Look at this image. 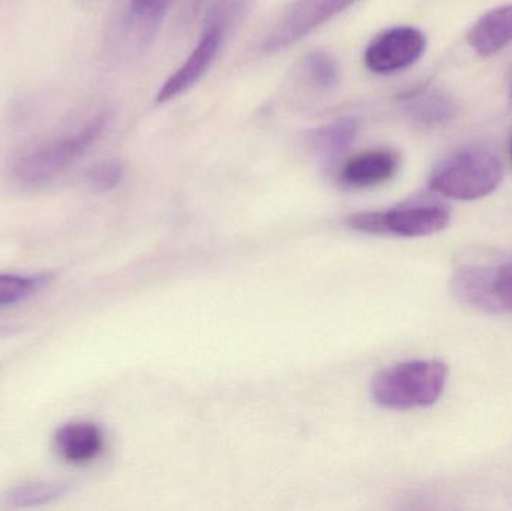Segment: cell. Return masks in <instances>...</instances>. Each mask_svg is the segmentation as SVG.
Masks as SVG:
<instances>
[{"label": "cell", "instance_id": "6da1fadb", "mask_svg": "<svg viewBox=\"0 0 512 511\" xmlns=\"http://www.w3.org/2000/svg\"><path fill=\"white\" fill-rule=\"evenodd\" d=\"M448 381V366L439 360H411L378 372L372 380L373 401L388 410L432 407Z\"/></svg>", "mask_w": 512, "mask_h": 511}, {"label": "cell", "instance_id": "7a4b0ae2", "mask_svg": "<svg viewBox=\"0 0 512 511\" xmlns=\"http://www.w3.org/2000/svg\"><path fill=\"white\" fill-rule=\"evenodd\" d=\"M502 177L504 168L495 153L468 147L439 162L430 176L429 186L442 197L472 201L496 191Z\"/></svg>", "mask_w": 512, "mask_h": 511}, {"label": "cell", "instance_id": "3957f363", "mask_svg": "<svg viewBox=\"0 0 512 511\" xmlns=\"http://www.w3.org/2000/svg\"><path fill=\"white\" fill-rule=\"evenodd\" d=\"M107 114L93 117L77 135H66L36 147L18 158L12 167L15 179L26 186H42L68 170L101 137Z\"/></svg>", "mask_w": 512, "mask_h": 511}, {"label": "cell", "instance_id": "277c9868", "mask_svg": "<svg viewBox=\"0 0 512 511\" xmlns=\"http://www.w3.org/2000/svg\"><path fill=\"white\" fill-rule=\"evenodd\" d=\"M450 221L448 207L439 203H414L385 212L357 213L349 216L346 224L361 233L424 237L444 230Z\"/></svg>", "mask_w": 512, "mask_h": 511}, {"label": "cell", "instance_id": "5b68a950", "mask_svg": "<svg viewBox=\"0 0 512 511\" xmlns=\"http://www.w3.org/2000/svg\"><path fill=\"white\" fill-rule=\"evenodd\" d=\"M426 36L411 26H397L376 36L364 53L369 71L387 75L414 65L426 51Z\"/></svg>", "mask_w": 512, "mask_h": 511}, {"label": "cell", "instance_id": "8992f818", "mask_svg": "<svg viewBox=\"0 0 512 511\" xmlns=\"http://www.w3.org/2000/svg\"><path fill=\"white\" fill-rule=\"evenodd\" d=\"M355 2L358 0H297L267 36L265 50L273 53L295 44Z\"/></svg>", "mask_w": 512, "mask_h": 511}, {"label": "cell", "instance_id": "52a82bcc", "mask_svg": "<svg viewBox=\"0 0 512 511\" xmlns=\"http://www.w3.org/2000/svg\"><path fill=\"white\" fill-rule=\"evenodd\" d=\"M225 38L227 35L218 27L204 24L203 36H201L197 47L192 50L185 63L165 81L164 86L159 90L158 96H156L158 104H164V102L177 98L198 83L215 62Z\"/></svg>", "mask_w": 512, "mask_h": 511}, {"label": "cell", "instance_id": "ba28073f", "mask_svg": "<svg viewBox=\"0 0 512 511\" xmlns=\"http://www.w3.org/2000/svg\"><path fill=\"white\" fill-rule=\"evenodd\" d=\"M399 165V155L393 150H369L354 156L343 165L340 180L349 188H373L393 179Z\"/></svg>", "mask_w": 512, "mask_h": 511}, {"label": "cell", "instance_id": "9c48e42d", "mask_svg": "<svg viewBox=\"0 0 512 511\" xmlns=\"http://www.w3.org/2000/svg\"><path fill=\"white\" fill-rule=\"evenodd\" d=\"M451 290L463 305L489 314H502L495 293V269L492 267H460L451 279Z\"/></svg>", "mask_w": 512, "mask_h": 511}, {"label": "cell", "instance_id": "30bf717a", "mask_svg": "<svg viewBox=\"0 0 512 511\" xmlns=\"http://www.w3.org/2000/svg\"><path fill=\"white\" fill-rule=\"evenodd\" d=\"M54 446L69 465H87L98 459L104 450V434L95 423H68L54 435Z\"/></svg>", "mask_w": 512, "mask_h": 511}, {"label": "cell", "instance_id": "8fae6325", "mask_svg": "<svg viewBox=\"0 0 512 511\" xmlns=\"http://www.w3.org/2000/svg\"><path fill=\"white\" fill-rule=\"evenodd\" d=\"M403 113L414 123L436 126L448 123L456 117L457 105L444 90L423 86L400 98Z\"/></svg>", "mask_w": 512, "mask_h": 511}, {"label": "cell", "instance_id": "7c38bea8", "mask_svg": "<svg viewBox=\"0 0 512 511\" xmlns=\"http://www.w3.org/2000/svg\"><path fill=\"white\" fill-rule=\"evenodd\" d=\"M512 42V3L493 9L468 33V44L483 57L495 56Z\"/></svg>", "mask_w": 512, "mask_h": 511}, {"label": "cell", "instance_id": "4fadbf2b", "mask_svg": "<svg viewBox=\"0 0 512 511\" xmlns=\"http://www.w3.org/2000/svg\"><path fill=\"white\" fill-rule=\"evenodd\" d=\"M360 129V122L354 117H343V119L334 120L330 125L322 126L310 132V146L324 156V158L334 159L345 153L354 143Z\"/></svg>", "mask_w": 512, "mask_h": 511}, {"label": "cell", "instance_id": "5bb4252c", "mask_svg": "<svg viewBox=\"0 0 512 511\" xmlns=\"http://www.w3.org/2000/svg\"><path fill=\"white\" fill-rule=\"evenodd\" d=\"M71 491V485L59 480H38L14 486L3 495V504L12 509H29V507L44 506L66 497Z\"/></svg>", "mask_w": 512, "mask_h": 511}, {"label": "cell", "instance_id": "9a60e30c", "mask_svg": "<svg viewBox=\"0 0 512 511\" xmlns=\"http://www.w3.org/2000/svg\"><path fill=\"white\" fill-rule=\"evenodd\" d=\"M303 71L313 86L331 90L339 84L340 69L336 60L324 51H310L303 60Z\"/></svg>", "mask_w": 512, "mask_h": 511}, {"label": "cell", "instance_id": "2e32d148", "mask_svg": "<svg viewBox=\"0 0 512 511\" xmlns=\"http://www.w3.org/2000/svg\"><path fill=\"white\" fill-rule=\"evenodd\" d=\"M248 9L249 0H216L207 12L206 26L218 27L228 36L248 14Z\"/></svg>", "mask_w": 512, "mask_h": 511}, {"label": "cell", "instance_id": "e0dca14e", "mask_svg": "<svg viewBox=\"0 0 512 511\" xmlns=\"http://www.w3.org/2000/svg\"><path fill=\"white\" fill-rule=\"evenodd\" d=\"M38 278H26L20 275H0V308L17 305L32 296L41 287Z\"/></svg>", "mask_w": 512, "mask_h": 511}, {"label": "cell", "instance_id": "ac0fdd59", "mask_svg": "<svg viewBox=\"0 0 512 511\" xmlns=\"http://www.w3.org/2000/svg\"><path fill=\"white\" fill-rule=\"evenodd\" d=\"M123 177V167L117 161H104L90 168L86 174L87 183L95 191H111L119 185Z\"/></svg>", "mask_w": 512, "mask_h": 511}, {"label": "cell", "instance_id": "d6986e66", "mask_svg": "<svg viewBox=\"0 0 512 511\" xmlns=\"http://www.w3.org/2000/svg\"><path fill=\"white\" fill-rule=\"evenodd\" d=\"M173 0H131L132 14L149 27H156Z\"/></svg>", "mask_w": 512, "mask_h": 511}, {"label": "cell", "instance_id": "ffe728a7", "mask_svg": "<svg viewBox=\"0 0 512 511\" xmlns=\"http://www.w3.org/2000/svg\"><path fill=\"white\" fill-rule=\"evenodd\" d=\"M495 293L502 312H512V263L496 267Z\"/></svg>", "mask_w": 512, "mask_h": 511}, {"label": "cell", "instance_id": "44dd1931", "mask_svg": "<svg viewBox=\"0 0 512 511\" xmlns=\"http://www.w3.org/2000/svg\"><path fill=\"white\" fill-rule=\"evenodd\" d=\"M510 153H511V158H512V140H511V146H510Z\"/></svg>", "mask_w": 512, "mask_h": 511}, {"label": "cell", "instance_id": "7402d4cb", "mask_svg": "<svg viewBox=\"0 0 512 511\" xmlns=\"http://www.w3.org/2000/svg\"><path fill=\"white\" fill-rule=\"evenodd\" d=\"M510 98H511V101H512V86H511Z\"/></svg>", "mask_w": 512, "mask_h": 511}]
</instances>
